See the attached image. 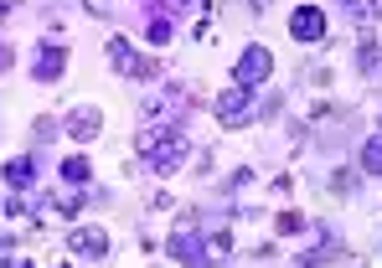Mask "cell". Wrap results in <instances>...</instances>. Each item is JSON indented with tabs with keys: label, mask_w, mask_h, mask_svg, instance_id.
<instances>
[{
	"label": "cell",
	"mask_w": 382,
	"mask_h": 268,
	"mask_svg": "<svg viewBox=\"0 0 382 268\" xmlns=\"http://www.w3.org/2000/svg\"><path fill=\"white\" fill-rule=\"evenodd\" d=\"M269 67H274V57L263 47H248L243 57H238V67H233V77L238 83H258V77H269Z\"/></svg>",
	"instance_id": "obj_1"
},
{
	"label": "cell",
	"mask_w": 382,
	"mask_h": 268,
	"mask_svg": "<svg viewBox=\"0 0 382 268\" xmlns=\"http://www.w3.org/2000/svg\"><path fill=\"white\" fill-rule=\"evenodd\" d=\"M289 31H295L300 36V42H315V36H321L325 31V16H321V10H295V21H289Z\"/></svg>",
	"instance_id": "obj_2"
},
{
	"label": "cell",
	"mask_w": 382,
	"mask_h": 268,
	"mask_svg": "<svg viewBox=\"0 0 382 268\" xmlns=\"http://www.w3.org/2000/svg\"><path fill=\"white\" fill-rule=\"evenodd\" d=\"M68 243H73V253H109V237L103 232H73Z\"/></svg>",
	"instance_id": "obj_3"
},
{
	"label": "cell",
	"mask_w": 382,
	"mask_h": 268,
	"mask_svg": "<svg viewBox=\"0 0 382 268\" xmlns=\"http://www.w3.org/2000/svg\"><path fill=\"white\" fill-rule=\"evenodd\" d=\"M62 73V52L57 47H42V57H36V77H57Z\"/></svg>",
	"instance_id": "obj_4"
},
{
	"label": "cell",
	"mask_w": 382,
	"mask_h": 268,
	"mask_svg": "<svg viewBox=\"0 0 382 268\" xmlns=\"http://www.w3.org/2000/svg\"><path fill=\"white\" fill-rule=\"evenodd\" d=\"M109 52H114V67H119V73H140V57L129 52V42H109Z\"/></svg>",
	"instance_id": "obj_5"
},
{
	"label": "cell",
	"mask_w": 382,
	"mask_h": 268,
	"mask_svg": "<svg viewBox=\"0 0 382 268\" xmlns=\"http://www.w3.org/2000/svg\"><path fill=\"white\" fill-rule=\"evenodd\" d=\"M68 124L78 129V140H94V129H98V114H94V109H78V114L68 119Z\"/></svg>",
	"instance_id": "obj_6"
},
{
	"label": "cell",
	"mask_w": 382,
	"mask_h": 268,
	"mask_svg": "<svg viewBox=\"0 0 382 268\" xmlns=\"http://www.w3.org/2000/svg\"><path fill=\"white\" fill-rule=\"evenodd\" d=\"M362 165L372 170V176H382V134H377V140H372V144L362 150Z\"/></svg>",
	"instance_id": "obj_7"
},
{
	"label": "cell",
	"mask_w": 382,
	"mask_h": 268,
	"mask_svg": "<svg viewBox=\"0 0 382 268\" xmlns=\"http://www.w3.org/2000/svg\"><path fill=\"white\" fill-rule=\"evenodd\" d=\"M6 176H10V186H26V181H31V160H10Z\"/></svg>",
	"instance_id": "obj_8"
},
{
	"label": "cell",
	"mask_w": 382,
	"mask_h": 268,
	"mask_svg": "<svg viewBox=\"0 0 382 268\" xmlns=\"http://www.w3.org/2000/svg\"><path fill=\"white\" fill-rule=\"evenodd\" d=\"M62 176H68V181H88V165H83V160H68V165H62Z\"/></svg>",
	"instance_id": "obj_9"
},
{
	"label": "cell",
	"mask_w": 382,
	"mask_h": 268,
	"mask_svg": "<svg viewBox=\"0 0 382 268\" xmlns=\"http://www.w3.org/2000/svg\"><path fill=\"white\" fill-rule=\"evenodd\" d=\"M6 67H10V52H6V47H0V73H6Z\"/></svg>",
	"instance_id": "obj_10"
}]
</instances>
